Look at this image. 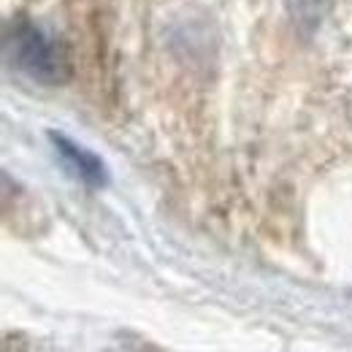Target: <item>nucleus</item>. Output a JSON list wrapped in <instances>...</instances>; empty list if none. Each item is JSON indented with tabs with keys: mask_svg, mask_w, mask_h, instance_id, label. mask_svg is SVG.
<instances>
[{
	"mask_svg": "<svg viewBox=\"0 0 352 352\" xmlns=\"http://www.w3.org/2000/svg\"><path fill=\"white\" fill-rule=\"evenodd\" d=\"M8 49L14 63L44 85H57L68 76V54L63 44L36 25H19L8 36Z\"/></svg>",
	"mask_w": 352,
	"mask_h": 352,
	"instance_id": "f257e3e1",
	"label": "nucleus"
},
{
	"mask_svg": "<svg viewBox=\"0 0 352 352\" xmlns=\"http://www.w3.org/2000/svg\"><path fill=\"white\" fill-rule=\"evenodd\" d=\"M52 144H54L57 155L65 160V166L79 176L82 182H87L89 187H100V184L106 182L103 163H100L92 152H87L85 146L74 144L71 138H65V135H60V133H52Z\"/></svg>",
	"mask_w": 352,
	"mask_h": 352,
	"instance_id": "f03ea898",
	"label": "nucleus"
}]
</instances>
